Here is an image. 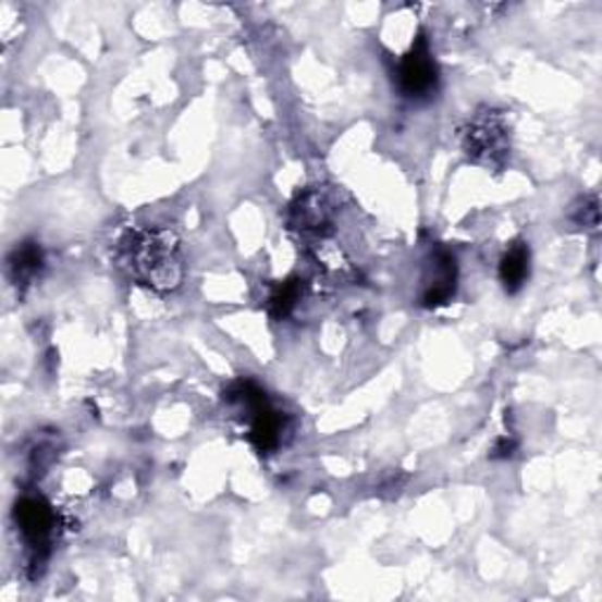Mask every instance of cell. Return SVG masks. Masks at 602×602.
<instances>
[{
  "instance_id": "9",
  "label": "cell",
  "mask_w": 602,
  "mask_h": 602,
  "mask_svg": "<svg viewBox=\"0 0 602 602\" xmlns=\"http://www.w3.org/2000/svg\"><path fill=\"white\" fill-rule=\"evenodd\" d=\"M302 297V283L299 281H285L283 285H278L273 290V295L269 297V311L273 318H285L292 311Z\"/></svg>"
},
{
  "instance_id": "4",
  "label": "cell",
  "mask_w": 602,
  "mask_h": 602,
  "mask_svg": "<svg viewBox=\"0 0 602 602\" xmlns=\"http://www.w3.org/2000/svg\"><path fill=\"white\" fill-rule=\"evenodd\" d=\"M398 87L409 99H421L435 93L438 66L429 50V42L419 38L398 64Z\"/></svg>"
},
{
  "instance_id": "3",
  "label": "cell",
  "mask_w": 602,
  "mask_h": 602,
  "mask_svg": "<svg viewBox=\"0 0 602 602\" xmlns=\"http://www.w3.org/2000/svg\"><path fill=\"white\" fill-rule=\"evenodd\" d=\"M14 523H17L28 553H32V563L38 565L46 561L57 527L52 508L40 496H24L14 506Z\"/></svg>"
},
{
  "instance_id": "10",
  "label": "cell",
  "mask_w": 602,
  "mask_h": 602,
  "mask_svg": "<svg viewBox=\"0 0 602 602\" xmlns=\"http://www.w3.org/2000/svg\"><path fill=\"white\" fill-rule=\"evenodd\" d=\"M513 450H516V440H513V438H499L494 450H492V457L494 459H508L511 454H513Z\"/></svg>"
},
{
  "instance_id": "6",
  "label": "cell",
  "mask_w": 602,
  "mask_h": 602,
  "mask_svg": "<svg viewBox=\"0 0 602 602\" xmlns=\"http://www.w3.org/2000/svg\"><path fill=\"white\" fill-rule=\"evenodd\" d=\"M332 208L322 191H306L290 208V224L302 233H320L330 226Z\"/></svg>"
},
{
  "instance_id": "8",
  "label": "cell",
  "mask_w": 602,
  "mask_h": 602,
  "mask_svg": "<svg viewBox=\"0 0 602 602\" xmlns=\"http://www.w3.org/2000/svg\"><path fill=\"white\" fill-rule=\"evenodd\" d=\"M10 278L14 285H28L42 269V253L36 243H22L14 247V253L8 259Z\"/></svg>"
},
{
  "instance_id": "1",
  "label": "cell",
  "mask_w": 602,
  "mask_h": 602,
  "mask_svg": "<svg viewBox=\"0 0 602 602\" xmlns=\"http://www.w3.org/2000/svg\"><path fill=\"white\" fill-rule=\"evenodd\" d=\"M115 259L132 281L156 292H172L184 281L182 245L170 229H130L115 247Z\"/></svg>"
},
{
  "instance_id": "5",
  "label": "cell",
  "mask_w": 602,
  "mask_h": 602,
  "mask_svg": "<svg viewBox=\"0 0 602 602\" xmlns=\"http://www.w3.org/2000/svg\"><path fill=\"white\" fill-rule=\"evenodd\" d=\"M457 290V259L447 249H438L429 261V271L423 275V306L447 304Z\"/></svg>"
},
{
  "instance_id": "2",
  "label": "cell",
  "mask_w": 602,
  "mask_h": 602,
  "mask_svg": "<svg viewBox=\"0 0 602 602\" xmlns=\"http://www.w3.org/2000/svg\"><path fill=\"white\" fill-rule=\"evenodd\" d=\"M462 149L478 165L504 168L511 137L506 119L499 111H480L462 130Z\"/></svg>"
},
{
  "instance_id": "7",
  "label": "cell",
  "mask_w": 602,
  "mask_h": 602,
  "mask_svg": "<svg viewBox=\"0 0 602 602\" xmlns=\"http://www.w3.org/2000/svg\"><path fill=\"white\" fill-rule=\"evenodd\" d=\"M527 278H530V247L525 243L511 245L499 261V281H502L506 292L516 295L527 283Z\"/></svg>"
}]
</instances>
